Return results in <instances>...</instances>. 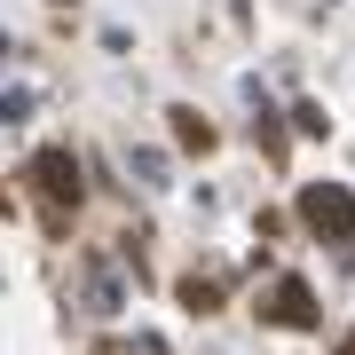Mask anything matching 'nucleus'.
Listing matches in <instances>:
<instances>
[{"label":"nucleus","instance_id":"obj_3","mask_svg":"<svg viewBox=\"0 0 355 355\" xmlns=\"http://www.w3.org/2000/svg\"><path fill=\"white\" fill-rule=\"evenodd\" d=\"M277 324H308V284H277V308H268Z\"/></svg>","mask_w":355,"mask_h":355},{"label":"nucleus","instance_id":"obj_1","mask_svg":"<svg viewBox=\"0 0 355 355\" xmlns=\"http://www.w3.org/2000/svg\"><path fill=\"white\" fill-rule=\"evenodd\" d=\"M300 214H308V229H316V237H355V198L340 190V182H316V190L300 198Z\"/></svg>","mask_w":355,"mask_h":355},{"label":"nucleus","instance_id":"obj_2","mask_svg":"<svg viewBox=\"0 0 355 355\" xmlns=\"http://www.w3.org/2000/svg\"><path fill=\"white\" fill-rule=\"evenodd\" d=\"M32 174H40V190H48V198H79V166H71L64 150H40Z\"/></svg>","mask_w":355,"mask_h":355},{"label":"nucleus","instance_id":"obj_4","mask_svg":"<svg viewBox=\"0 0 355 355\" xmlns=\"http://www.w3.org/2000/svg\"><path fill=\"white\" fill-rule=\"evenodd\" d=\"M174 119H182V127H174V135H182V142H190V150H205V142H214V127H205V119H198V111H174Z\"/></svg>","mask_w":355,"mask_h":355}]
</instances>
